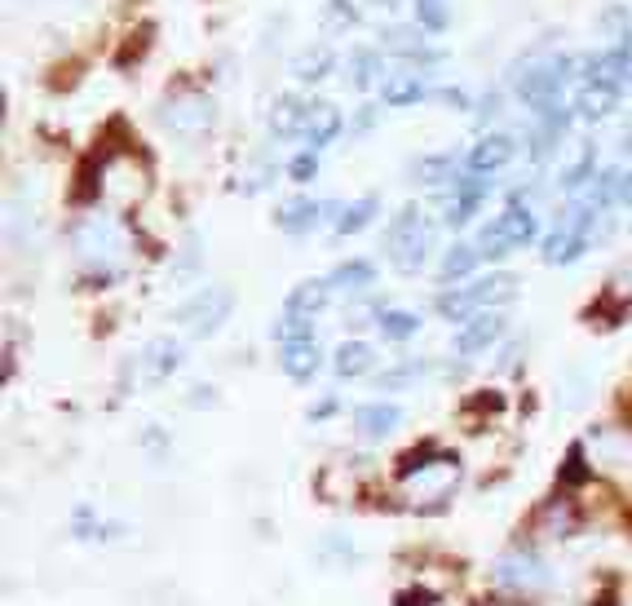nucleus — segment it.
I'll list each match as a JSON object with an SVG mask.
<instances>
[{
    "instance_id": "3",
    "label": "nucleus",
    "mask_w": 632,
    "mask_h": 606,
    "mask_svg": "<svg viewBox=\"0 0 632 606\" xmlns=\"http://www.w3.org/2000/svg\"><path fill=\"white\" fill-rule=\"evenodd\" d=\"M150 190V173H146V159L133 155V150H110L102 164H97V181H93V195L106 199L110 208H133L141 203Z\"/></svg>"
},
{
    "instance_id": "21",
    "label": "nucleus",
    "mask_w": 632,
    "mask_h": 606,
    "mask_svg": "<svg viewBox=\"0 0 632 606\" xmlns=\"http://www.w3.org/2000/svg\"><path fill=\"white\" fill-rule=\"evenodd\" d=\"M371 363H376V354H371V345H367V341H345V345L331 354V372H336L340 380L362 376Z\"/></svg>"
},
{
    "instance_id": "12",
    "label": "nucleus",
    "mask_w": 632,
    "mask_h": 606,
    "mask_svg": "<svg viewBox=\"0 0 632 606\" xmlns=\"http://www.w3.org/2000/svg\"><path fill=\"white\" fill-rule=\"evenodd\" d=\"M486 190H491V186L482 181V173L460 177V181L451 186V199H446V208H442V221H446V226H464V221H473V212L482 208Z\"/></svg>"
},
{
    "instance_id": "9",
    "label": "nucleus",
    "mask_w": 632,
    "mask_h": 606,
    "mask_svg": "<svg viewBox=\"0 0 632 606\" xmlns=\"http://www.w3.org/2000/svg\"><path fill=\"white\" fill-rule=\"evenodd\" d=\"M548 579H552L548 562H544L539 553H530V548H508V553L495 562V584H504V588H513V593L548 588Z\"/></svg>"
},
{
    "instance_id": "41",
    "label": "nucleus",
    "mask_w": 632,
    "mask_h": 606,
    "mask_svg": "<svg viewBox=\"0 0 632 606\" xmlns=\"http://www.w3.org/2000/svg\"><path fill=\"white\" fill-rule=\"evenodd\" d=\"M336 411V398H323L318 407H309V420H323V416H331Z\"/></svg>"
},
{
    "instance_id": "34",
    "label": "nucleus",
    "mask_w": 632,
    "mask_h": 606,
    "mask_svg": "<svg viewBox=\"0 0 632 606\" xmlns=\"http://www.w3.org/2000/svg\"><path fill=\"white\" fill-rule=\"evenodd\" d=\"M323 22H327V31H349L358 22V9L349 0H327L323 4Z\"/></svg>"
},
{
    "instance_id": "10",
    "label": "nucleus",
    "mask_w": 632,
    "mask_h": 606,
    "mask_svg": "<svg viewBox=\"0 0 632 606\" xmlns=\"http://www.w3.org/2000/svg\"><path fill=\"white\" fill-rule=\"evenodd\" d=\"M499 336H504V314H499V310H477V314L464 318V327L455 332V349L473 358V354L491 349Z\"/></svg>"
},
{
    "instance_id": "43",
    "label": "nucleus",
    "mask_w": 632,
    "mask_h": 606,
    "mask_svg": "<svg viewBox=\"0 0 632 606\" xmlns=\"http://www.w3.org/2000/svg\"><path fill=\"white\" fill-rule=\"evenodd\" d=\"M371 119H376V111H371V106H362V111H358V119H354V133L371 128Z\"/></svg>"
},
{
    "instance_id": "42",
    "label": "nucleus",
    "mask_w": 632,
    "mask_h": 606,
    "mask_svg": "<svg viewBox=\"0 0 632 606\" xmlns=\"http://www.w3.org/2000/svg\"><path fill=\"white\" fill-rule=\"evenodd\" d=\"M619 203H632V173H619Z\"/></svg>"
},
{
    "instance_id": "27",
    "label": "nucleus",
    "mask_w": 632,
    "mask_h": 606,
    "mask_svg": "<svg viewBox=\"0 0 632 606\" xmlns=\"http://www.w3.org/2000/svg\"><path fill=\"white\" fill-rule=\"evenodd\" d=\"M376 75H380V53H376V49H354V53H349V62H345V84H354V88H371V84H376Z\"/></svg>"
},
{
    "instance_id": "40",
    "label": "nucleus",
    "mask_w": 632,
    "mask_h": 606,
    "mask_svg": "<svg viewBox=\"0 0 632 606\" xmlns=\"http://www.w3.org/2000/svg\"><path fill=\"white\" fill-rule=\"evenodd\" d=\"M438 102H446V106H455V111H460V106H464L468 97H464L460 88H442V93H438Z\"/></svg>"
},
{
    "instance_id": "15",
    "label": "nucleus",
    "mask_w": 632,
    "mask_h": 606,
    "mask_svg": "<svg viewBox=\"0 0 632 606\" xmlns=\"http://www.w3.org/2000/svg\"><path fill=\"white\" fill-rule=\"evenodd\" d=\"M508 159H513V137H508V133H486V137L473 142L464 168H468V173H495V168H504Z\"/></svg>"
},
{
    "instance_id": "37",
    "label": "nucleus",
    "mask_w": 632,
    "mask_h": 606,
    "mask_svg": "<svg viewBox=\"0 0 632 606\" xmlns=\"http://www.w3.org/2000/svg\"><path fill=\"white\" fill-rule=\"evenodd\" d=\"M194 261H199V234H186V243H181V261H177V279H186V274L194 270Z\"/></svg>"
},
{
    "instance_id": "17",
    "label": "nucleus",
    "mask_w": 632,
    "mask_h": 606,
    "mask_svg": "<svg viewBox=\"0 0 632 606\" xmlns=\"http://www.w3.org/2000/svg\"><path fill=\"white\" fill-rule=\"evenodd\" d=\"M274 221H278V230H283V234H309V230H314V226L323 221V203H314V199L296 195V199L278 203Z\"/></svg>"
},
{
    "instance_id": "23",
    "label": "nucleus",
    "mask_w": 632,
    "mask_h": 606,
    "mask_svg": "<svg viewBox=\"0 0 632 606\" xmlns=\"http://www.w3.org/2000/svg\"><path fill=\"white\" fill-rule=\"evenodd\" d=\"M460 159L455 155H424L420 164H415V181H424V186H455L460 181Z\"/></svg>"
},
{
    "instance_id": "39",
    "label": "nucleus",
    "mask_w": 632,
    "mask_h": 606,
    "mask_svg": "<svg viewBox=\"0 0 632 606\" xmlns=\"http://www.w3.org/2000/svg\"><path fill=\"white\" fill-rule=\"evenodd\" d=\"M398 606H433V597H429V593H415V588H411V593H398Z\"/></svg>"
},
{
    "instance_id": "14",
    "label": "nucleus",
    "mask_w": 632,
    "mask_h": 606,
    "mask_svg": "<svg viewBox=\"0 0 632 606\" xmlns=\"http://www.w3.org/2000/svg\"><path fill=\"white\" fill-rule=\"evenodd\" d=\"M177 367H181V349H177V341H168V336H155V341L137 354V376H141V380H168Z\"/></svg>"
},
{
    "instance_id": "13",
    "label": "nucleus",
    "mask_w": 632,
    "mask_h": 606,
    "mask_svg": "<svg viewBox=\"0 0 632 606\" xmlns=\"http://www.w3.org/2000/svg\"><path fill=\"white\" fill-rule=\"evenodd\" d=\"M588 84H601V88H623V84H632V58H628V49L623 44H614V49H605V53H597L592 62H588Z\"/></svg>"
},
{
    "instance_id": "20",
    "label": "nucleus",
    "mask_w": 632,
    "mask_h": 606,
    "mask_svg": "<svg viewBox=\"0 0 632 606\" xmlns=\"http://www.w3.org/2000/svg\"><path fill=\"white\" fill-rule=\"evenodd\" d=\"M327 296H331V283H327V279H309V283H296V288L287 292V305H283V310L314 318V314L327 305Z\"/></svg>"
},
{
    "instance_id": "11",
    "label": "nucleus",
    "mask_w": 632,
    "mask_h": 606,
    "mask_svg": "<svg viewBox=\"0 0 632 606\" xmlns=\"http://www.w3.org/2000/svg\"><path fill=\"white\" fill-rule=\"evenodd\" d=\"M278 367L292 376V380H314L318 367H323V349L314 336H296V341H278Z\"/></svg>"
},
{
    "instance_id": "5",
    "label": "nucleus",
    "mask_w": 632,
    "mask_h": 606,
    "mask_svg": "<svg viewBox=\"0 0 632 606\" xmlns=\"http://www.w3.org/2000/svg\"><path fill=\"white\" fill-rule=\"evenodd\" d=\"M513 296H517V279L513 274H486V279H473V283H451L438 296V314L442 318H473L477 310H495V305H504Z\"/></svg>"
},
{
    "instance_id": "18",
    "label": "nucleus",
    "mask_w": 632,
    "mask_h": 606,
    "mask_svg": "<svg viewBox=\"0 0 632 606\" xmlns=\"http://www.w3.org/2000/svg\"><path fill=\"white\" fill-rule=\"evenodd\" d=\"M398 420H402V411H398L393 403H362V407L354 411V429H358L362 438H385V433L398 429Z\"/></svg>"
},
{
    "instance_id": "22",
    "label": "nucleus",
    "mask_w": 632,
    "mask_h": 606,
    "mask_svg": "<svg viewBox=\"0 0 632 606\" xmlns=\"http://www.w3.org/2000/svg\"><path fill=\"white\" fill-rule=\"evenodd\" d=\"M331 292H362V288H371L376 283V265L371 261H362V257H354V261H340L336 270H331Z\"/></svg>"
},
{
    "instance_id": "24",
    "label": "nucleus",
    "mask_w": 632,
    "mask_h": 606,
    "mask_svg": "<svg viewBox=\"0 0 632 606\" xmlns=\"http://www.w3.org/2000/svg\"><path fill=\"white\" fill-rule=\"evenodd\" d=\"M477 261H482L477 243H455V248H446V257H442V265H438V279H442V283H460L464 274L477 270Z\"/></svg>"
},
{
    "instance_id": "45",
    "label": "nucleus",
    "mask_w": 632,
    "mask_h": 606,
    "mask_svg": "<svg viewBox=\"0 0 632 606\" xmlns=\"http://www.w3.org/2000/svg\"><path fill=\"white\" fill-rule=\"evenodd\" d=\"M376 4H402V0H376Z\"/></svg>"
},
{
    "instance_id": "44",
    "label": "nucleus",
    "mask_w": 632,
    "mask_h": 606,
    "mask_svg": "<svg viewBox=\"0 0 632 606\" xmlns=\"http://www.w3.org/2000/svg\"><path fill=\"white\" fill-rule=\"evenodd\" d=\"M619 44H623V49H628V58H632V31H628V35L619 40Z\"/></svg>"
},
{
    "instance_id": "6",
    "label": "nucleus",
    "mask_w": 632,
    "mask_h": 606,
    "mask_svg": "<svg viewBox=\"0 0 632 606\" xmlns=\"http://www.w3.org/2000/svg\"><path fill=\"white\" fill-rule=\"evenodd\" d=\"M212 119H217V106H212V97L199 93V88H177V93H168L164 106H159V124H164L172 137H186V142L203 137V133L212 128Z\"/></svg>"
},
{
    "instance_id": "32",
    "label": "nucleus",
    "mask_w": 632,
    "mask_h": 606,
    "mask_svg": "<svg viewBox=\"0 0 632 606\" xmlns=\"http://www.w3.org/2000/svg\"><path fill=\"white\" fill-rule=\"evenodd\" d=\"M433 363H424V358H411V363H398V367H389V372H380V389H407V385H415L424 372H429Z\"/></svg>"
},
{
    "instance_id": "28",
    "label": "nucleus",
    "mask_w": 632,
    "mask_h": 606,
    "mask_svg": "<svg viewBox=\"0 0 632 606\" xmlns=\"http://www.w3.org/2000/svg\"><path fill=\"white\" fill-rule=\"evenodd\" d=\"M376 199L371 195H362V199H354V203H345L340 212H336V234H358V230H367L371 226V217H376Z\"/></svg>"
},
{
    "instance_id": "31",
    "label": "nucleus",
    "mask_w": 632,
    "mask_h": 606,
    "mask_svg": "<svg viewBox=\"0 0 632 606\" xmlns=\"http://www.w3.org/2000/svg\"><path fill=\"white\" fill-rule=\"evenodd\" d=\"M420 97H424L420 75H393V80H385V106H411Z\"/></svg>"
},
{
    "instance_id": "16",
    "label": "nucleus",
    "mask_w": 632,
    "mask_h": 606,
    "mask_svg": "<svg viewBox=\"0 0 632 606\" xmlns=\"http://www.w3.org/2000/svg\"><path fill=\"white\" fill-rule=\"evenodd\" d=\"M309 111H314V102L278 97V102H274V111H270V133H274V137H305Z\"/></svg>"
},
{
    "instance_id": "4",
    "label": "nucleus",
    "mask_w": 632,
    "mask_h": 606,
    "mask_svg": "<svg viewBox=\"0 0 632 606\" xmlns=\"http://www.w3.org/2000/svg\"><path fill=\"white\" fill-rule=\"evenodd\" d=\"M429 248H433V226L424 221V212L420 208H398L389 230H385V252H389L393 270L415 274L429 261Z\"/></svg>"
},
{
    "instance_id": "29",
    "label": "nucleus",
    "mask_w": 632,
    "mask_h": 606,
    "mask_svg": "<svg viewBox=\"0 0 632 606\" xmlns=\"http://www.w3.org/2000/svg\"><path fill=\"white\" fill-rule=\"evenodd\" d=\"M619 102V93L614 88H601V84H583L579 88V97H575V106H579V115L583 119H601V115H610V106Z\"/></svg>"
},
{
    "instance_id": "7",
    "label": "nucleus",
    "mask_w": 632,
    "mask_h": 606,
    "mask_svg": "<svg viewBox=\"0 0 632 606\" xmlns=\"http://www.w3.org/2000/svg\"><path fill=\"white\" fill-rule=\"evenodd\" d=\"M535 234H539L535 212H530V208H522V203H508L491 226H482V234H477V252H482V257H504L508 248H526V243H535Z\"/></svg>"
},
{
    "instance_id": "8",
    "label": "nucleus",
    "mask_w": 632,
    "mask_h": 606,
    "mask_svg": "<svg viewBox=\"0 0 632 606\" xmlns=\"http://www.w3.org/2000/svg\"><path fill=\"white\" fill-rule=\"evenodd\" d=\"M230 310H234V292L221 288V283H208V288H199V292L177 310V323H181V332H190V336H212V332L230 318Z\"/></svg>"
},
{
    "instance_id": "33",
    "label": "nucleus",
    "mask_w": 632,
    "mask_h": 606,
    "mask_svg": "<svg viewBox=\"0 0 632 606\" xmlns=\"http://www.w3.org/2000/svg\"><path fill=\"white\" fill-rule=\"evenodd\" d=\"M415 22L438 35V31L451 27V4L446 0H415Z\"/></svg>"
},
{
    "instance_id": "1",
    "label": "nucleus",
    "mask_w": 632,
    "mask_h": 606,
    "mask_svg": "<svg viewBox=\"0 0 632 606\" xmlns=\"http://www.w3.org/2000/svg\"><path fill=\"white\" fill-rule=\"evenodd\" d=\"M398 478H402L411 504L433 509V504H442V500L455 491V482H460V460L446 456V451H433V447H415V451L402 456Z\"/></svg>"
},
{
    "instance_id": "19",
    "label": "nucleus",
    "mask_w": 632,
    "mask_h": 606,
    "mask_svg": "<svg viewBox=\"0 0 632 606\" xmlns=\"http://www.w3.org/2000/svg\"><path fill=\"white\" fill-rule=\"evenodd\" d=\"M424 27H389V31H380V44L389 49V53H402V58H424V62H438L442 53L438 49H424V35H420Z\"/></svg>"
},
{
    "instance_id": "2",
    "label": "nucleus",
    "mask_w": 632,
    "mask_h": 606,
    "mask_svg": "<svg viewBox=\"0 0 632 606\" xmlns=\"http://www.w3.org/2000/svg\"><path fill=\"white\" fill-rule=\"evenodd\" d=\"M71 243H75V261H80L88 274L110 279L115 265H119V257H124V248H128V234H124V226H119L110 212H93V217L75 221Z\"/></svg>"
},
{
    "instance_id": "35",
    "label": "nucleus",
    "mask_w": 632,
    "mask_h": 606,
    "mask_svg": "<svg viewBox=\"0 0 632 606\" xmlns=\"http://www.w3.org/2000/svg\"><path fill=\"white\" fill-rule=\"evenodd\" d=\"M601 27H605L614 40H623V35L632 31V27H628V9H623V4H610V9L601 13Z\"/></svg>"
},
{
    "instance_id": "26",
    "label": "nucleus",
    "mask_w": 632,
    "mask_h": 606,
    "mask_svg": "<svg viewBox=\"0 0 632 606\" xmlns=\"http://www.w3.org/2000/svg\"><path fill=\"white\" fill-rule=\"evenodd\" d=\"M336 133H340V115H336V106H327V102H314V111H309V124H305V142H309V150L327 146Z\"/></svg>"
},
{
    "instance_id": "30",
    "label": "nucleus",
    "mask_w": 632,
    "mask_h": 606,
    "mask_svg": "<svg viewBox=\"0 0 632 606\" xmlns=\"http://www.w3.org/2000/svg\"><path fill=\"white\" fill-rule=\"evenodd\" d=\"M376 323H380L385 341H411L420 332V314H411V310H380Z\"/></svg>"
},
{
    "instance_id": "38",
    "label": "nucleus",
    "mask_w": 632,
    "mask_h": 606,
    "mask_svg": "<svg viewBox=\"0 0 632 606\" xmlns=\"http://www.w3.org/2000/svg\"><path fill=\"white\" fill-rule=\"evenodd\" d=\"M583 473H588V464H583V447H570V464H566V473H561V478H566V482H579Z\"/></svg>"
},
{
    "instance_id": "36",
    "label": "nucleus",
    "mask_w": 632,
    "mask_h": 606,
    "mask_svg": "<svg viewBox=\"0 0 632 606\" xmlns=\"http://www.w3.org/2000/svg\"><path fill=\"white\" fill-rule=\"evenodd\" d=\"M287 173H292V181H314V173H318V155H314V150L296 155V159L287 164Z\"/></svg>"
},
{
    "instance_id": "25",
    "label": "nucleus",
    "mask_w": 632,
    "mask_h": 606,
    "mask_svg": "<svg viewBox=\"0 0 632 606\" xmlns=\"http://www.w3.org/2000/svg\"><path fill=\"white\" fill-rule=\"evenodd\" d=\"M331 49L327 44H309V49H301L296 58H292V75L296 80H305V84H314V80H323L327 71H331Z\"/></svg>"
}]
</instances>
